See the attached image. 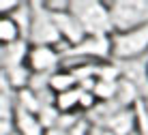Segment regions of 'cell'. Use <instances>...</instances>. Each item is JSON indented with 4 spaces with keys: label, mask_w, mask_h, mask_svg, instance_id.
Instances as JSON below:
<instances>
[{
    "label": "cell",
    "mask_w": 148,
    "mask_h": 135,
    "mask_svg": "<svg viewBox=\"0 0 148 135\" xmlns=\"http://www.w3.org/2000/svg\"><path fill=\"white\" fill-rule=\"evenodd\" d=\"M108 7L114 32L148 26V0H110Z\"/></svg>",
    "instance_id": "2"
},
{
    "label": "cell",
    "mask_w": 148,
    "mask_h": 135,
    "mask_svg": "<svg viewBox=\"0 0 148 135\" xmlns=\"http://www.w3.org/2000/svg\"><path fill=\"white\" fill-rule=\"evenodd\" d=\"M30 43L28 41H19L13 45H4L2 47V69H11V66H22L28 60Z\"/></svg>",
    "instance_id": "11"
},
{
    "label": "cell",
    "mask_w": 148,
    "mask_h": 135,
    "mask_svg": "<svg viewBox=\"0 0 148 135\" xmlns=\"http://www.w3.org/2000/svg\"><path fill=\"white\" fill-rule=\"evenodd\" d=\"M69 58L86 62H108L112 58V37H86L75 47H64L62 60Z\"/></svg>",
    "instance_id": "5"
},
{
    "label": "cell",
    "mask_w": 148,
    "mask_h": 135,
    "mask_svg": "<svg viewBox=\"0 0 148 135\" xmlns=\"http://www.w3.org/2000/svg\"><path fill=\"white\" fill-rule=\"evenodd\" d=\"M71 13L79 19L88 37H112V17L108 2L101 0H71Z\"/></svg>",
    "instance_id": "1"
},
{
    "label": "cell",
    "mask_w": 148,
    "mask_h": 135,
    "mask_svg": "<svg viewBox=\"0 0 148 135\" xmlns=\"http://www.w3.org/2000/svg\"><path fill=\"white\" fill-rule=\"evenodd\" d=\"M146 75H148V62H146Z\"/></svg>",
    "instance_id": "17"
},
{
    "label": "cell",
    "mask_w": 148,
    "mask_h": 135,
    "mask_svg": "<svg viewBox=\"0 0 148 135\" xmlns=\"http://www.w3.org/2000/svg\"><path fill=\"white\" fill-rule=\"evenodd\" d=\"M101 124H105L116 135H133V133H137V112L135 110L116 112L110 118H105Z\"/></svg>",
    "instance_id": "8"
},
{
    "label": "cell",
    "mask_w": 148,
    "mask_h": 135,
    "mask_svg": "<svg viewBox=\"0 0 148 135\" xmlns=\"http://www.w3.org/2000/svg\"><path fill=\"white\" fill-rule=\"evenodd\" d=\"M90 135H116V133H112L105 124H95L92 122V129H90Z\"/></svg>",
    "instance_id": "16"
},
{
    "label": "cell",
    "mask_w": 148,
    "mask_h": 135,
    "mask_svg": "<svg viewBox=\"0 0 148 135\" xmlns=\"http://www.w3.org/2000/svg\"><path fill=\"white\" fill-rule=\"evenodd\" d=\"M77 86H79V82H77V77H75L73 69H69V66H60L58 71H54V73L47 77V90L52 92V97L69 92V90H73V88H77Z\"/></svg>",
    "instance_id": "9"
},
{
    "label": "cell",
    "mask_w": 148,
    "mask_h": 135,
    "mask_svg": "<svg viewBox=\"0 0 148 135\" xmlns=\"http://www.w3.org/2000/svg\"><path fill=\"white\" fill-rule=\"evenodd\" d=\"M32 7V28H30V45H52V47L64 49L67 45L60 39V32L56 28L54 15L45 9V2H30Z\"/></svg>",
    "instance_id": "4"
},
{
    "label": "cell",
    "mask_w": 148,
    "mask_h": 135,
    "mask_svg": "<svg viewBox=\"0 0 148 135\" xmlns=\"http://www.w3.org/2000/svg\"><path fill=\"white\" fill-rule=\"evenodd\" d=\"M62 62V49L52 47V45H30L28 51V69L32 71V75H52L54 71L60 69Z\"/></svg>",
    "instance_id": "6"
},
{
    "label": "cell",
    "mask_w": 148,
    "mask_h": 135,
    "mask_svg": "<svg viewBox=\"0 0 148 135\" xmlns=\"http://www.w3.org/2000/svg\"><path fill=\"white\" fill-rule=\"evenodd\" d=\"M52 15H54L56 28H58V32H60V39H62V43L67 45V47H75V45H79L82 41L88 37V34H86V30L82 28L79 19L75 17L71 11L52 13ZM62 51H64V49H62Z\"/></svg>",
    "instance_id": "7"
},
{
    "label": "cell",
    "mask_w": 148,
    "mask_h": 135,
    "mask_svg": "<svg viewBox=\"0 0 148 135\" xmlns=\"http://www.w3.org/2000/svg\"><path fill=\"white\" fill-rule=\"evenodd\" d=\"M15 131H17V135H47V129L41 122V118L37 114L24 110L15 112Z\"/></svg>",
    "instance_id": "10"
},
{
    "label": "cell",
    "mask_w": 148,
    "mask_h": 135,
    "mask_svg": "<svg viewBox=\"0 0 148 135\" xmlns=\"http://www.w3.org/2000/svg\"><path fill=\"white\" fill-rule=\"evenodd\" d=\"M22 0H2L0 2V15H15L22 9Z\"/></svg>",
    "instance_id": "15"
},
{
    "label": "cell",
    "mask_w": 148,
    "mask_h": 135,
    "mask_svg": "<svg viewBox=\"0 0 148 135\" xmlns=\"http://www.w3.org/2000/svg\"><path fill=\"white\" fill-rule=\"evenodd\" d=\"M90 129H92V122L86 116H82L69 127V135H90Z\"/></svg>",
    "instance_id": "14"
},
{
    "label": "cell",
    "mask_w": 148,
    "mask_h": 135,
    "mask_svg": "<svg viewBox=\"0 0 148 135\" xmlns=\"http://www.w3.org/2000/svg\"><path fill=\"white\" fill-rule=\"evenodd\" d=\"M144 54H148V26L112 34V60H118L120 64L137 62Z\"/></svg>",
    "instance_id": "3"
},
{
    "label": "cell",
    "mask_w": 148,
    "mask_h": 135,
    "mask_svg": "<svg viewBox=\"0 0 148 135\" xmlns=\"http://www.w3.org/2000/svg\"><path fill=\"white\" fill-rule=\"evenodd\" d=\"M79 99H82V88H73L69 92H62V95H56L54 97V105L62 116H73L75 114H82L79 112Z\"/></svg>",
    "instance_id": "12"
},
{
    "label": "cell",
    "mask_w": 148,
    "mask_h": 135,
    "mask_svg": "<svg viewBox=\"0 0 148 135\" xmlns=\"http://www.w3.org/2000/svg\"><path fill=\"white\" fill-rule=\"evenodd\" d=\"M19 41H24V37H22V30H19L17 22L11 15H0V43H2V47L19 43Z\"/></svg>",
    "instance_id": "13"
}]
</instances>
